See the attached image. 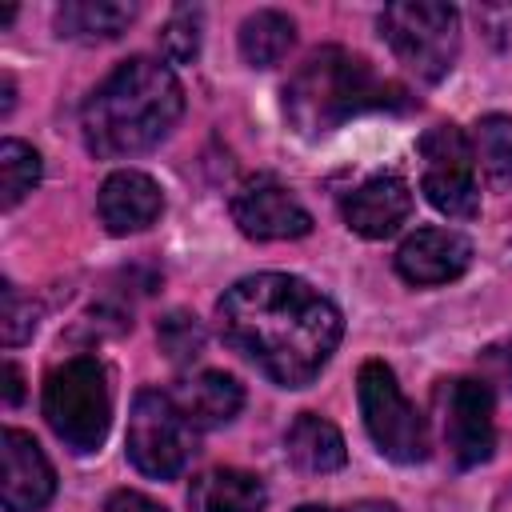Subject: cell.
I'll return each instance as SVG.
<instances>
[{
    "instance_id": "1",
    "label": "cell",
    "mask_w": 512,
    "mask_h": 512,
    "mask_svg": "<svg viewBox=\"0 0 512 512\" xmlns=\"http://www.w3.org/2000/svg\"><path fill=\"white\" fill-rule=\"evenodd\" d=\"M220 336L280 388H304L332 360L344 320L328 296L288 272L236 280L216 304Z\"/></svg>"
},
{
    "instance_id": "2",
    "label": "cell",
    "mask_w": 512,
    "mask_h": 512,
    "mask_svg": "<svg viewBox=\"0 0 512 512\" xmlns=\"http://www.w3.org/2000/svg\"><path fill=\"white\" fill-rule=\"evenodd\" d=\"M184 92L168 64L152 56H128L84 100L80 132L84 148L100 160H124L156 148L180 120Z\"/></svg>"
},
{
    "instance_id": "3",
    "label": "cell",
    "mask_w": 512,
    "mask_h": 512,
    "mask_svg": "<svg viewBox=\"0 0 512 512\" xmlns=\"http://www.w3.org/2000/svg\"><path fill=\"white\" fill-rule=\"evenodd\" d=\"M388 84L372 72V64L348 48H316L284 84V116L300 136H328L344 120L380 108Z\"/></svg>"
},
{
    "instance_id": "4",
    "label": "cell",
    "mask_w": 512,
    "mask_h": 512,
    "mask_svg": "<svg viewBox=\"0 0 512 512\" xmlns=\"http://www.w3.org/2000/svg\"><path fill=\"white\" fill-rule=\"evenodd\" d=\"M44 420L72 452H96L112 424L108 372L96 356H72L44 380Z\"/></svg>"
},
{
    "instance_id": "5",
    "label": "cell",
    "mask_w": 512,
    "mask_h": 512,
    "mask_svg": "<svg viewBox=\"0 0 512 512\" xmlns=\"http://www.w3.org/2000/svg\"><path fill=\"white\" fill-rule=\"evenodd\" d=\"M380 36L388 40V48L396 52V60L412 76L436 84L456 64V52H460V16L448 4L404 0V4H388L380 12Z\"/></svg>"
},
{
    "instance_id": "6",
    "label": "cell",
    "mask_w": 512,
    "mask_h": 512,
    "mask_svg": "<svg viewBox=\"0 0 512 512\" xmlns=\"http://www.w3.org/2000/svg\"><path fill=\"white\" fill-rule=\"evenodd\" d=\"M360 416L372 444L396 464H420L428 456V424L416 404L400 392L396 372L384 360H368L356 376Z\"/></svg>"
},
{
    "instance_id": "7",
    "label": "cell",
    "mask_w": 512,
    "mask_h": 512,
    "mask_svg": "<svg viewBox=\"0 0 512 512\" xmlns=\"http://www.w3.org/2000/svg\"><path fill=\"white\" fill-rule=\"evenodd\" d=\"M124 444H128V460L136 464V472L152 480H172L184 472V464L196 452V428L180 412L176 396L160 388H144L132 400Z\"/></svg>"
},
{
    "instance_id": "8",
    "label": "cell",
    "mask_w": 512,
    "mask_h": 512,
    "mask_svg": "<svg viewBox=\"0 0 512 512\" xmlns=\"http://www.w3.org/2000/svg\"><path fill=\"white\" fill-rule=\"evenodd\" d=\"M420 160H424L420 188L428 204L452 220H472L480 212L472 140L456 124H436L420 136Z\"/></svg>"
},
{
    "instance_id": "9",
    "label": "cell",
    "mask_w": 512,
    "mask_h": 512,
    "mask_svg": "<svg viewBox=\"0 0 512 512\" xmlns=\"http://www.w3.org/2000/svg\"><path fill=\"white\" fill-rule=\"evenodd\" d=\"M440 436L448 456L460 468H476L496 448V424H492V384L476 376H460L440 384Z\"/></svg>"
},
{
    "instance_id": "10",
    "label": "cell",
    "mask_w": 512,
    "mask_h": 512,
    "mask_svg": "<svg viewBox=\"0 0 512 512\" xmlns=\"http://www.w3.org/2000/svg\"><path fill=\"white\" fill-rule=\"evenodd\" d=\"M232 220L248 240H296L312 232V212L272 176H256L236 188Z\"/></svg>"
},
{
    "instance_id": "11",
    "label": "cell",
    "mask_w": 512,
    "mask_h": 512,
    "mask_svg": "<svg viewBox=\"0 0 512 512\" xmlns=\"http://www.w3.org/2000/svg\"><path fill=\"white\" fill-rule=\"evenodd\" d=\"M0 460H4V480H0L4 512H40L56 492V472L40 452V444L28 432L8 428L0 436Z\"/></svg>"
},
{
    "instance_id": "12",
    "label": "cell",
    "mask_w": 512,
    "mask_h": 512,
    "mask_svg": "<svg viewBox=\"0 0 512 512\" xmlns=\"http://www.w3.org/2000/svg\"><path fill=\"white\" fill-rule=\"evenodd\" d=\"M468 264H472V240L452 228H420L396 248V272L416 288L448 284L464 276Z\"/></svg>"
},
{
    "instance_id": "13",
    "label": "cell",
    "mask_w": 512,
    "mask_h": 512,
    "mask_svg": "<svg viewBox=\"0 0 512 512\" xmlns=\"http://www.w3.org/2000/svg\"><path fill=\"white\" fill-rule=\"evenodd\" d=\"M96 208H100V224L112 236H128V232H144L148 224H156V216L164 212V196L148 172L120 168L100 184Z\"/></svg>"
},
{
    "instance_id": "14",
    "label": "cell",
    "mask_w": 512,
    "mask_h": 512,
    "mask_svg": "<svg viewBox=\"0 0 512 512\" xmlns=\"http://www.w3.org/2000/svg\"><path fill=\"white\" fill-rule=\"evenodd\" d=\"M344 224L364 240L392 236L412 216V188L400 176H372L344 196Z\"/></svg>"
},
{
    "instance_id": "15",
    "label": "cell",
    "mask_w": 512,
    "mask_h": 512,
    "mask_svg": "<svg viewBox=\"0 0 512 512\" xmlns=\"http://www.w3.org/2000/svg\"><path fill=\"white\" fill-rule=\"evenodd\" d=\"M268 488L244 468H208L188 488V512H264Z\"/></svg>"
},
{
    "instance_id": "16",
    "label": "cell",
    "mask_w": 512,
    "mask_h": 512,
    "mask_svg": "<svg viewBox=\"0 0 512 512\" xmlns=\"http://www.w3.org/2000/svg\"><path fill=\"white\" fill-rule=\"evenodd\" d=\"M172 396L192 428H220L244 408V388L228 372H196Z\"/></svg>"
},
{
    "instance_id": "17",
    "label": "cell",
    "mask_w": 512,
    "mask_h": 512,
    "mask_svg": "<svg viewBox=\"0 0 512 512\" xmlns=\"http://www.w3.org/2000/svg\"><path fill=\"white\" fill-rule=\"evenodd\" d=\"M284 452L300 472H336L348 460L344 436L316 412H300L284 432Z\"/></svg>"
},
{
    "instance_id": "18",
    "label": "cell",
    "mask_w": 512,
    "mask_h": 512,
    "mask_svg": "<svg viewBox=\"0 0 512 512\" xmlns=\"http://www.w3.org/2000/svg\"><path fill=\"white\" fill-rule=\"evenodd\" d=\"M136 20V4L124 0H68L56 8V36L76 44L116 40Z\"/></svg>"
},
{
    "instance_id": "19",
    "label": "cell",
    "mask_w": 512,
    "mask_h": 512,
    "mask_svg": "<svg viewBox=\"0 0 512 512\" xmlns=\"http://www.w3.org/2000/svg\"><path fill=\"white\" fill-rule=\"evenodd\" d=\"M296 44V24L276 12V8H264V12H252L244 24H240V56L252 64V68H272L288 56V48Z\"/></svg>"
},
{
    "instance_id": "20",
    "label": "cell",
    "mask_w": 512,
    "mask_h": 512,
    "mask_svg": "<svg viewBox=\"0 0 512 512\" xmlns=\"http://www.w3.org/2000/svg\"><path fill=\"white\" fill-rule=\"evenodd\" d=\"M472 156L492 188H512V120L496 112L484 116L472 128Z\"/></svg>"
},
{
    "instance_id": "21",
    "label": "cell",
    "mask_w": 512,
    "mask_h": 512,
    "mask_svg": "<svg viewBox=\"0 0 512 512\" xmlns=\"http://www.w3.org/2000/svg\"><path fill=\"white\" fill-rule=\"evenodd\" d=\"M40 180V152L24 140H4L0 144V204L16 208Z\"/></svg>"
},
{
    "instance_id": "22",
    "label": "cell",
    "mask_w": 512,
    "mask_h": 512,
    "mask_svg": "<svg viewBox=\"0 0 512 512\" xmlns=\"http://www.w3.org/2000/svg\"><path fill=\"white\" fill-rule=\"evenodd\" d=\"M200 28H204V16L200 8H176L164 28H160V52L168 64H192L196 52H200Z\"/></svg>"
},
{
    "instance_id": "23",
    "label": "cell",
    "mask_w": 512,
    "mask_h": 512,
    "mask_svg": "<svg viewBox=\"0 0 512 512\" xmlns=\"http://www.w3.org/2000/svg\"><path fill=\"white\" fill-rule=\"evenodd\" d=\"M156 340H160V348H164V356H168L172 364H188V360H196L200 348H204V328H200V320L188 316V312H168V316L156 324Z\"/></svg>"
},
{
    "instance_id": "24",
    "label": "cell",
    "mask_w": 512,
    "mask_h": 512,
    "mask_svg": "<svg viewBox=\"0 0 512 512\" xmlns=\"http://www.w3.org/2000/svg\"><path fill=\"white\" fill-rule=\"evenodd\" d=\"M0 296H4V312H0V340L8 344V348H16V344H24L32 332H36V316H40V308L32 304V296H24L12 280H4L0 284Z\"/></svg>"
},
{
    "instance_id": "25",
    "label": "cell",
    "mask_w": 512,
    "mask_h": 512,
    "mask_svg": "<svg viewBox=\"0 0 512 512\" xmlns=\"http://www.w3.org/2000/svg\"><path fill=\"white\" fill-rule=\"evenodd\" d=\"M484 364H488V372H492L496 384L512 388V336H508L504 344H492V348L484 352Z\"/></svg>"
},
{
    "instance_id": "26",
    "label": "cell",
    "mask_w": 512,
    "mask_h": 512,
    "mask_svg": "<svg viewBox=\"0 0 512 512\" xmlns=\"http://www.w3.org/2000/svg\"><path fill=\"white\" fill-rule=\"evenodd\" d=\"M104 512H164V508H160L156 500H148L144 492H128V488H124V492H116V496L104 504Z\"/></svg>"
},
{
    "instance_id": "27",
    "label": "cell",
    "mask_w": 512,
    "mask_h": 512,
    "mask_svg": "<svg viewBox=\"0 0 512 512\" xmlns=\"http://www.w3.org/2000/svg\"><path fill=\"white\" fill-rule=\"evenodd\" d=\"M296 512H400L392 500H360V504H344V508H332V504H300Z\"/></svg>"
},
{
    "instance_id": "28",
    "label": "cell",
    "mask_w": 512,
    "mask_h": 512,
    "mask_svg": "<svg viewBox=\"0 0 512 512\" xmlns=\"http://www.w3.org/2000/svg\"><path fill=\"white\" fill-rule=\"evenodd\" d=\"M4 400L8 404H20V368L12 360L4 364Z\"/></svg>"
},
{
    "instance_id": "29",
    "label": "cell",
    "mask_w": 512,
    "mask_h": 512,
    "mask_svg": "<svg viewBox=\"0 0 512 512\" xmlns=\"http://www.w3.org/2000/svg\"><path fill=\"white\" fill-rule=\"evenodd\" d=\"M492 512H512V484L492 500Z\"/></svg>"
}]
</instances>
